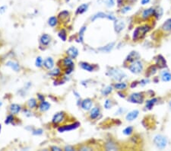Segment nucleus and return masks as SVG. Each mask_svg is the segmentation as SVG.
<instances>
[{
  "label": "nucleus",
  "mask_w": 171,
  "mask_h": 151,
  "mask_svg": "<svg viewBox=\"0 0 171 151\" xmlns=\"http://www.w3.org/2000/svg\"><path fill=\"white\" fill-rule=\"evenodd\" d=\"M154 143H155L157 147L160 150H163L167 147V139L164 135L157 134L154 137Z\"/></svg>",
  "instance_id": "obj_1"
},
{
  "label": "nucleus",
  "mask_w": 171,
  "mask_h": 151,
  "mask_svg": "<svg viewBox=\"0 0 171 151\" xmlns=\"http://www.w3.org/2000/svg\"><path fill=\"white\" fill-rule=\"evenodd\" d=\"M107 75H109V77H111L113 79L117 80V81H120L126 77V73L117 68H112L111 69H109Z\"/></svg>",
  "instance_id": "obj_2"
},
{
  "label": "nucleus",
  "mask_w": 171,
  "mask_h": 151,
  "mask_svg": "<svg viewBox=\"0 0 171 151\" xmlns=\"http://www.w3.org/2000/svg\"><path fill=\"white\" fill-rule=\"evenodd\" d=\"M149 30H150V27L147 25L137 27L136 29L134 31V32H133L132 39L134 40H138V39H140L141 38L144 36V35H145V33L147 32Z\"/></svg>",
  "instance_id": "obj_3"
},
{
  "label": "nucleus",
  "mask_w": 171,
  "mask_h": 151,
  "mask_svg": "<svg viewBox=\"0 0 171 151\" xmlns=\"http://www.w3.org/2000/svg\"><path fill=\"white\" fill-rule=\"evenodd\" d=\"M81 125V124L79 122L75 121L74 123H72V124H66V125H62L59 126L58 127V131L60 133H63V132H66V131H73V130L77 129L79 126Z\"/></svg>",
  "instance_id": "obj_4"
},
{
  "label": "nucleus",
  "mask_w": 171,
  "mask_h": 151,
  "mask_svg": "<svg viewBox=\"0 0 171 151\" xmlns=\"http://www.w3.org/2000/svg\"><path fill=\"white\" fill-rule=\"evenodd\" d=\"M66 118V114L64 111H59L56 113L52 118V123L53 124H59L65 121Z\"/></svg>",
  "instance_id": "obj_5"
},
{
  "label": "nucleus",
  "mask_w": 171,
  "mask_h": 151,
  "mask_svg": "<svg viewBox=\"0 0 171 151\" xmlns=\"http://www.w3.org/2000/svg\"><path fill=\"white\" fill-rule=\"evenodd\" d=\"M129 70L132 72V73H135V74H138V73H140L143 69V65H142V63L138 60H135L134 62H132V64L129 66Z\"/></svg>",
  "instance_id": "obj_6"
},
{
  "label": "nucleus",
  "mask_w": 171,
  "mask_h": 151,
  "mask_svg": "<svg viewBox=\"0 0 171 151\" xmlns=\"http://www.w3.org/2000/svg\"><path fill=\"white\" fill-rule=\"evenodd\" d=\"M98 18H107L110 21H115L117 18L113 15H111V14H107V13L102 12H100L97 13L94 15L92 16L91 18V21L92 22H94L95 20L98 19Z\"/></svg>",
  "instance_id": "obj_7"
},
{
  "label": "nucleus",
  "mask_w": 171,
  "mask_h": 151,
  "mask_svg": "<svg viewBox=\"0 0 171 151\" xmlns=\"http://www.w3.org/2000/svg\"><path fill=\"white\" fill-rule=\"evenodd\" d=\"M129 101L132 103L142 104L144 102V95L139 92L133 93L129 97Z\"/></svg>",
  "instance_id": "obj_8"
},
{
  "label": "nucleus",
  "mask_w": 171,
  "mask_h": 151,
  "mask_svg": "<svg viewBox=\"0 0 171 151\" xmlns=\"http://www.w3.org/2000/svg\"><path fill=\"white\" fill-rule=\"evenodd\" d=\"M126 27V23L122 19H116L114 22L115 31L117 33H120Z\"/></svg>",
  "instance_id": "obj_9"
},
{
  "label": "nucleus",
  "mask_w": 171,
  "mask_h": 151,
  "mask_svg": "<svg viewBox=\"0 0 171 151\" xmlns=\"http://www.w3.org/2000/svg\"><path fill=\"white\" fill-rule=\"evenodd\" d=\"M93 105V101L91 100V98H86L82 101L81 103V107L84 111H89L91 109Z\"/></svg>",
  "instance_id": "obj_10"
},
{
  "label": "nucleus",
  "mask_w": 171,
  "mask_h": 151,
  "mask_svg": "<svg viewBox=\"0 0 171 151\" xmlns=\"http://www.w3.org/2000/svg\"><path fill=\"white\" fill-rule=\"evenodd\" d=\"M62 62V65L65 69L66 68H69V67H75V64L73 62L72 59L70 58L69 56H66L65 58L62 59L61 60Z\"/></svg>",
  "instance_id": "obj_11"
},
{
  "label": "nucleus",
  "mask_w": 171,
  "mask_h": 151,
  "mask_svg": "<svg viewBox=\"0 0 171 151\" xmlns=\"http://www.w3.org/2000/svg\"><path fill=\"white\" fill-rule=\"evenodd\" d=\"M43 66L45 67V69H48V70H51L52 69L54 68V60H53V59L52 57H47V58L44 60Z\"/></svg>",
  "instance_id": "obj_12"
},
{
  "label": "nucleus",
  "mask_w": 171,
  "mask_h": 151,
  "mask_svg": "<svg viewBox=\"0 0 171 151\" xmlns=\"http://www.w3.org/2000/svg\"><path fill=\"white\" fill-rule=\"evenodd\" d=\"M51 40L52 38L50 35H47V34H44V35H41V37H40V43L43 46H48L50 44Z\"/></svg>",
  "instance_id": "obj_13"
},
{
  "label": "nucleus",
  "mask_w": 171,
  "mask_h": 151,
  "mask_svg": "<svg viewBox=\"0 0 171 151\" xmlns=\"http://www.w3.org/2000/svg\"><path fill=\"white\" fill-rule=\"evenodd\" d=\"M66 54L72 59H75L78 56V50L75 47H70L66 51Z\"/></svg>",
  "instance_id": "obj_14"
},
{
  "label": "nucleus",
  "mask_w": 171,
  "mask_h": 151,
  "mask_svg": "<svg viewBox=\"0 0 171 151\" xmlns=\"http://www.w3.org/2000/svg\"><path fill=\"white\" fill-rule=\"evenodd\" d=\"M9 110L10 114H12V115H18V113L21 111V106L20 105H18V104L13 103L11 104V105L9 106Z\"/></svg>",
  "instance_id": "obj_15"
},
{
  "label": "nucleus",
  "mask_w": 171,
  "mask_h": 151,
  "mask_svg": "<svg viewBox=\"0 0 171 151\" xmlns=\"http://www.w3.org/2000/svg\"><path fill=\"white\" fill-rule=\"evenodd\" d=\"M37 108H38V109L40 111H41V112H45V111H47L50 108V104L45 100L42 101V102H40Z\"/></svg>",
  "instance_id": "obj_16"
},
{
  "label": "nucleus",
  "mask_w": 171,
  "mask_h": 151,
  "mask_svg": "<svg viewBox=\"0 0 171 151\" xmlns=\"http://www.w3.org/2000/svg\"><path fill=\"white\" fill-rule=\"evenodd\" d=\"M59 21H61L62 22H68L70 18V14L68 11H62L59 12L58 15Z\"/></svg>",
  "instance_id": "obj_17"
},
{
  "label": "nucleus",
  "mask_w": 171,
  "mask_h": 151,
  "mask_svg": "<svg viewBox=\"0 0 171 151\" xmlns=\"http://www.w3.org/2000/svg\"><path fill=\"white\" fill-rule=\"evenodd\" d=\"M6 65L7 66H9V67L11 68V69H13L14 71H15V72L20 71V69H21L20 65H19L18 63L15 62V61L9 60V61H8V62L6 63Z\"/></svg>",
  "instance_id": "obj_18"
},
{
  "label": "nucleus",
  "mask_w": 171,
  "mask_h": 151,
  "mask_svg": "<svg viewBox=\"0 0 171 151\" xmlns=\"http://www.w3.org/2000/svg\"><path fill=\"white\" fill-rule=\"evenodd\" d=\"M88 7H89V4L87 3L82 4L81 6H79L77 8L76 11H75V14H76V15H82V14H84V12H86L87 11Z\"/></svg>",
  "instance_id": "obj_19"
},
{
  "label": "nucleus",
  "mask_w": 171,
  "mask_h": 151,
  "mask_svg": "<svg viewBox=\"0 0 171 151\" xmlns=\"http://www.w3.org/2000/svg\"><path fill=\"white\" fill-rule=\"evenodd\" d=\"M138 114H139V111L138 110H133V111H130L126 115V119L129 121H132L135 119L137 118V117L138 116Z\"/></svg>",
  "instance_id": "obj_20"
},
{
  "label": "nucleus",
  "mask_w": 171,
  "mask_h": 151,
  "mask_svg": "<svg viewBox=\"0 0 171 151\" xmlns=\"http://www.w3.org/2000/svg\"><path fill=\"white\" fill-rule=\"evenodd\" d=\"M81 67L84 70H86L87 72H93L94 70V66L92 65V64H90L87 62H81L79 64Z\"/></svg>",
  "instance_id": "obj_21"
},
{
  "label": "nucleus",
  "mask_w": 171,
  "mask_h": 151,
  "mask_svg": "<svg viewBox=\"0 0 171 151\" xmlns=\"http://www.w3.org/2000/svg\"><path fill=\"white\" fill-rule=\"evenodd\" d=\"M100 108L97 107H94V108H92V109L91 110V111H90L89 115L90 118L92 119V120H94V119L97 118L99 115H100Z\"/></svg>",
  "instance_id": "obj_22"
},
{
  "label": "nucleus",
  "mask_w": 171,
  "mask_h": 151,
  "mask_svg": "<svg viewBox=\"0 0 171 151\" xmlns=\"http://www.w3.org/2000/svg\"><path fill=\"white\" fill-rule=\"evenodd\" d=\"M115 46L114 42H112V43H109V44H107V45L104 46V47H101V48H99V51H101V52H104V53H109L113 49Z\"/></svg>",
  "instance_id": "obj_23"
},
{
  "label": "nucleus",
  "mask_w": 171,
  "mask_h": 151,
  "mask_svg": "<svg viewBox=\"0 0 171 151\" xmlns=\"http://www.w3.org/2000/svg\"><path fill=\"white\" fill-rule=\"evenodd\" d=\"M27 106L30 110L34 109V108H36L38 107V105H37V100H36V98H30L29 100L27 102Z\"/></svg>",
  "instance_id": "obj_24"
},
{
  "label": "nucleus",
  "mask_w": 171,
  "mask_h": 151,
  "mask_svg": "<svg viewBox=\"0 0 171 151\" xmlns=\"http://www.w3.org/2000/svg\"><path fill=\"white\" fill-rule=\"evenodd\" d=\"M139 57H140V55L138 54V53H137L135 51H132V52H131L128 55L126 60L129 61V62H134V61L138 60Z\"/></svg>",
  "instance_id": "obj_25"
},
{
  "label": "nucleus",
  "mask_w": 171,
  "mask_h": 151,
  "mask_svg": "<svg viewBox=\"0 0 171 151\" xmlns=\"http://www.w3.org/2000/svg\"><path fill=\"white\" fill-rule=\"evenodd\" d=\"M155 9H154L153 8H149V9H147L145 10H144V12H142V18H147L148 17H150L151 15H155Z\"/></svg>",
  "instance_id": "obj_26"
},
{
  "label": "nucleus",
  "mask_w": 171,
  "mask_h": 151,
  "mask_svg": "<svg viewBox=\"0 0 171 151\" xmlns=\"http://www.w3.org/2000/svg\"><path fill=\"white\" fill-rule=\"evenodd\" d=\"M86 30H87V26H82L80 28V31L78 32V42L83 43V41H84V34Z\"/></svg>",
  "instance_id": "obj_27"
},
{
  "label": "nucleus",
  "mask_w": 171,
  "mask_h": 151,
  "mask_svg": "<svg viewBox=\"0 0 171 151\" xmlns=\"http://www.w3.org/2000/svg\"><path fill=\"white\" fill-rule=\"evenodd\" d=\"M59 23V18L57 16H52L49 18L48 20V24L51 27H55L57 26Z\"/></svg>",
  "instance_id": "obj_28"
},
{
  "label": "nucleus",
  "mask_w": 171,
  "mask_h": 151,
  "mask_svg": "<svg viewBox=\"0 0 171 151\" xmlns=\"http://www.w3.org/2000/svg\"><path fill=\"white\" fill-rule=\"evenodd\" d=\"M58 36L62 41H66L67 40V31H66V29H62L60 30L58 33Z\"/></svg>",
  "instance_id": "obj_29"
},
{
  "label": "nucleus",
  "mask_w": 171,
  "mask_h": 151,
  "mask_svg": "<svg viewBox=\"0 0 171 151\" xmlns=\"http://www.w3.org/2000/svg\"><path fill=\"white\" fill-rule=\"evenodd\" d=\"M162 28L164 31L169 32L171 31V18H169L166 21L162 26Z\"/></svg>",
  "instance_id": "obj_30"
},
{
  "label": "nucleus",
  "mask_w": 171,
  "mask_h": 151,
  "mask_svg": "<svg viewBox=\"0 0 171 151\" xmlns=\"http://www.w3.org/2000/svg\"><path fill=\"white\" fill-rule=\"evenodd\" d=\"M161 79L163 82H170L171 80V73L169 72H163L162 76H161Z\"/></svg>",
  "instance_id": "obj_31"
},
{
  "label": "nucleus",
  "mask_w": 171,
  "mask_h": 151,
  "mask_svg": "<svg viewBox=\"0 0 171 151\" xmlns=\"http://www.w3.org/2000/svg\"><path fill=\"white\" fill-rule=\"evenodd\" d=\"M60 74H61V69L58 67L55 68V69H52L49 73V75H50V76L53 77H59Z\"/></svg>",
  "instance_id": "obj_32"
},
{
  "label": "nucleus",
  "mask_w": 171,
  "mask_h": 151,
  "mask_svg": "<svg viewBox=\"0 0 171 151\" xmlns=\"http://www.w3.org/2000/svg\"><path fill=\"white\" fill-rule=\"evenodd\" d=\"M157 64L160 68H163L166 66V60L162 56H159L158 59L157 60Z\"/></svg>",
  "instance_id": "obj_33"
},
{
  "label": "nucleus",
  "mask_w": 171,
  "mask_h": 151,
  "mask_svg": "<svg viewBox=\"0 0 171 151\" xmlns=\"http://www.w3.org/2000/svg\"><path fill=\"white\" fill-rule=\"evenodd\" d=\"M127 87V84L126 82H117L114 85V88L118 90H123V89H126Z\"/></svg>",
  "instance_id": "obj_34"
},
{
  "label": "nucleus",
  "mask_w": 171,
  "mask_h": 151,
  "mask_svg": "<svg viewBox=\"0 0 171 151\" xmlns=\"http://www.w3.org/2000/svg\"><path fill=\"white\" fill-rule=\"evenodd\" d=\"M112 91H113V87H112L111 86H108L103 89L102 91H101V93H102L103 95L107 96V95H108L109 94H110V93L112 92Z\"/></svg>",
  "instance_id": "obj_35"
},
{
  "label": "nucleus",
  "mask_w": 171,
  "mask_h": 151,
  "mask_svg": "<svg viewBox=\"0 0 171 151\" xmlns=\"http://www.w3.org/2000/svg\"><path fill=\"white\" fill-rule=\"evenodd\" d=\"M157 102V98H152V99L147 101V102H146V107H147L148 109H151Z\"/></svg>",
  "instance_id": "obj_36"
},
{
  "label": "nucleus",
  "mask_w": 171,
  "mask_h": 151,
  "mask_svg": "<svg viewBox=\"0 0 171 151\" xmlns=\"http://www.w3.org/2000/svg\"><path fill=\"white\" fill-rule=\"evenodd\" d=\"M15 116H14V115H12V114H10V115H9L7 116V118H6V121H5V124H12L13 122L15 121Z\"/></svg>",
  "instance_id": "obj_37"
},
{
  "label": "nucleus",
  "mask_w": 171,
  "mask_h": 151,
  "mask_svg": "<svg viewBox=\"0 0 171 151\" xmlns=\"http://www.w3.org/2000/svg\"><path fill=\"white\" fill-rule=\"evenodd\" d=\"M106 149L107 150H117V147L113 143L109 142L106 144Z\"/></svg>",
  "instance_id": "obj_38"
},
{
  "label": "nucleus",
  "mask_w": 171,
  "mask_h": 151,
  "mask_svg": "<svg viewBox=\"0 0 171 151\" xmlns=\"http://www.w3.org/2000/svg\"><path fill=\"white\" fill-rule=\"evenodd\" d=\"M43 64H44V60H43L42 57L41 56H37L35 60V65H36V67H42Z\"/></svg>",
  "instance_id": "obj_39"
},
{
  "label": "nucleus",
  "mask_w": 171,
  "mask_h": 151,
  "mask_svg": "<svg viewBox=\"0 0 171 151\" xmlns=\"http://www.w3.org/2000/svg\"><path fill=\"white\" fill-rule=\"evenodd\" d=\"M132 132H133V127H131V126H129V127H126V128L123 130V131H122V133H123L125 135H127V136L131 134Z\"/></svg>",
  "instance_id": "obj_40"
},
{
  "label": "nucleus",
  "mask_w": 171,
  "mask_h": 151,
  "mask_svg": "<svg viewBox=\"0 0 171 151\" xmlns=\"http://www.w3.org/2000/svg\"><path fill=\"white\" fill-rule=\"evenodd\" d=\"M113 105H112V101L110 99H107L104 102V108H105L106 109H109V108H111Z\"/></svg>",
  "instance_id": "obj_41"
},
{
  "label": "nucleus",
  "mask_w": 171,
  "mask_h": 151,
  "mask_svg": "<svg viewBox=\"0 0 171 151\" xmlns=\"http://www.w3.org/2000/svg\"><path fill=\"white\" fill-rule=\"evenodd\" d=\"M43 133H44V131H43L42 129H40V128H38V129H35V130H33L32 131V134H33L34 135H41L43 134Z\"/></svg>",
  "instance_id": "obj_42"
},
{
  "label": "nucleus",
  "mask_w": 171,
  "mask_h": 151,
  "mask_svg": "<svg viewBox=\"0 0 171 151\" xmlns=\"http://www.w3.org/2000/svg\"><path fill=\"white\" fill-rule=\"evenodd\" d=\"M114 5H115L114 0H107V1H106V6H107L108 8L113 7Z\"/></svg>",
  "instance_id": "obj_43"
},
{
  "label": "nucleus",
  "mask_w": 171,
  "mask_h": 151,
  "mask_svg": "<svg viewBox=\"0 0 171 151\" xmlns=\"http://www.w3.org/2000/svg\"><path fill=\"white\" fill-rule=\"evenodd\" d=\"M131 9H132L131 6H125V7H123L122 9H121V13H122V14L127 13L128 12L130 11Z\"/></svg>",
  "instance_id": "obj_44"
},
{
  "label": "nucleus",
  "mask_w": 171,
  "mask_h": 151,
  "mask_svg": "<svg viewBox=\"0 0 171 151\" xmlns=\"http://www.w3.org/2000/svg\"><path fill=\"white\" fill-rule=\"evenodd\" d=\"M73 70H74V67L66 68V69H65V73H66V74H67V75L71 74V73L73 72Z\"/></svg>",
  "instance_id": "obj_45"
},
{
  "label": "nucleus",
  "mask_w": 171,
  "mask_h": 151,
  "mask_svg": "<svg viewBox=\"0 0 171 151\" xmlns=\"http://www.w3.org/2000/svg\"><path fill=\"white\" fill-rule=\"evenodd\" d=\"M64 150L73 151V150H75V149H74L73 147H72V146H66V147H65V148H64Z\"/></svg>",
  "instance_id": "obj_46"
},
{
  "label": "nucleus",
  "mask_w": 171,
  "mask_h": 151,
  "mask_svg": "<svg viewBox=\"0 0 171 151\" xmlns=\"http://www.w3.org/2000/svg\"><path fill=\"white\" fill-rule=\"evenodd\" d=\"M51 150L53 151H61L62 150V149L60 147H56V146H53V147H51Z\"/></svg>",
  "instance_id": "obj_47"
},
{
  "label": "nucleus",
  "mask_w": 171,
  "mask_h": 151,
  "mask_svg": "<svg viewBox=\"0 0 171 151\" xmlns=\"http://www.w3.org/2000/svg\"><path fill=\"white\" fill-rule=\"evenodd\" d=\"M37 99H38L40 102H42V101H44V96L41 94H37Z\"/></svg>",
  "instance_id": "obj_48"
},
{
  "label": "nucleus",
  "mask_w": 171,
  "mask_h": 151,
  "mask_svg": "<svg viewBox=\"0 0 171 151\" xmlns=\"http://www.w3.org/2000/svg\"><path fill=\"white\" fill-rule=\"evenodd\" d=\"M150 1H151V0H142V1H141V4L143 5V6H145V5H147V4L149 3Z\"/></svg>",
  "instance_id": "obj_49"
},
{
  "label": "nucleus",
  "mask_w": 171,
  "mask_h": 151,
  "mask_svg": "<svg viewBox=\"0 0 171 151\" xmlns=\"http://www.w3.org/2000/svg\"><path fill=\"white\" fill-rule=\"evenodd\" d=\"M6 6H2V7L0 8V13H2V12H4L6 11Z\"/></svg>",
  "instance_id": "obj_50"
},
{
  "label": "nucleus",
  "mask_w": 171,
  "mask_h": 151,
  "mask_svg": "<svg viewBox=\"0 0 171 151\" xmlns=\"http://www.w3.org/2000/svg\"><path fill=\"white\" fill-rule=\"evenodd\" d=\"M81 150H82V151H84V150H91V148H89V147H83L82 148H81Z\"/></svg>",
  "instance_id": "obj_51"
},
{
  "label": "nucleus",
  "mask_w": 171,
  "mask_h": 151,
  "mask_svg": "<svg viewBox=\"0 0 171 151\" xmlns=\"http://www.w3.org/2000/svg\"><path fill=\"white\" fill-rule=\"evenodd\" d=\"M147 82H149V80H148V79L142 80V82H141V83H142V85H143V86H144V85H145V84L147 83Z\"/></svg>",
  "instance_id": "obj_52"
},
{
  "label": "nucleus",
  "mask_w": 171,
  "mask_h": 151,
  "mask_svg": "<svg viewBox=\"0 0 171 151\" xmlns=\"http://www.w3.org/2000/svg\"><path fill=\"white\" fill-rule=\"evenodd\" d=\"M74 92V94H75V96H76L77 98H80V95H79V94H78V93L76 91H74V92Z\"/></svg>",
  "instance_id": "obj_53"
},
{
  "label": "nucleus",
  "mask_w": 171,
  "mask_h": 151,
  "mask_svg": "<svg viewBox=\"0 0 171 151\" xmlns=\"http://www.w3.org/2000/svg\"><path fill=\"white\" fill-rule=\"evenodd\" d=\"M2 105V102H0V107Z\"/></svg>",
  "instance_id": "obj_54"
},
{
  "label": "nucleus",
  "mask_w": 171,
  "mask_h": 151,
  "mask_svg": "<svg viewBox=\"0 0 171 151\" xmlns=\"http://www.w3.org/2000/svg\"><path fill=\"white\" fill-rule=\"evenodd\" d=\"M1 129H2V125L0 124V132H1Z\"/></svg>",
  "instance_id": "obj_55"
},
{
  "label": "nucleus",
  "mask_w": 171,
  "mask_h": 151,
  "mask_svg": "<svg viewBox=\"0 0 171 151\" xmlns=\"http://www.w3.org/2000/svg\"><path fill=\"white\" fill-rule=\"evenodd\" d=\"M170 110H171V102H170Z\"/></svg>",
  "instance_id": "obj_56"
},
{
  "label": "nucleus",
  "mask_w": 171,
  "mask_h": 151,
  "mask_svg": "<svg viewBox=\"0 0 171 151\" xmlns=\"http://www.w3.org/2000/svg\"><path fill=\"white\" fill-rule=\"evenodd\" d=\"M66 2H69V0H66Z\"/></svg>",
  "instance_id": "obj_57"
}]
</instances>
